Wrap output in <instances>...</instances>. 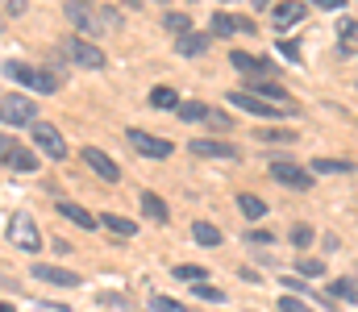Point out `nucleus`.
<instances>
[{
  "label": "nucleus",
  "instance_id": "obj_32",
  "mask_svg": "<svg viewBox=\"0 0 358 312\" xmlns=\"http://www.w3.org/2000/svg\"><path fill=\"white\" fill-rule=\"evenodd\" d=\"M150 312H187V309L176 304V300H167V296H150Z\"/></svg>",
  "mask_w": 358,
  "mask_h": 312
},
{
  "label": "nucleus",
  "instance_id": "obj_18",
  "mask_svg": "<svg viewBox=\"0 0 358 312\" xmlns=\"http://www.w3.org/2000/svg\"><path fill=\"white\" fill-rule=\"evenodd\" d=\"M59 216H67L71 225H80V229H96V216H92L84 205H71V200H59Z\"/></svg>",
  "mask_w": 358,
  "mask_h": 312
},
{
  "label": "nucleus",
  "instance_id": "obj_35",
  "mask_svg": "<svg viewBox=\"0 0 358 312\" xmlns=\"http://www.w3.org/2000/svg\"><path fill=\"white\" fill-rule=\"evenodd\" d=\"M313 242V229L308 225H292V246H308Z\"/></svg>",
  "mask_w": 358,
  "mask_h": 312
},
{
  "label": "nucleus",
  "instance_id": "obj_41",
  "mask_svg": "<svg viewBox=\"0 0 358 312\" xmlns=\"http://www.w3.org/2000/svg\"><path fill=\"white\" fill-rule=\"evenodd\" d=\"M121 4H125V8H142V0H121Z\"/></svg>",
  "mask_w": 358,
  "mask_h": 312
},
{
  "label": "nucleus",
  "instance_id": "obj_6",
  "mask_svg": "<svg viewBox=\"0 0 358 312\" xmlns=\"http://www.w3.org/2000/svg\"><path fill=\"white\" fill-rule=\"evenodd\" d=\"M129 142H134V150L146 154V158H171V150H176L167 138H155V133H142V129H129Z\"/></svg>",
  "mask_w": 358,
  "mask_h": 312
},
{
  "label": "nucleus",
  "instance_id": "obj_22",
  "mask_svg": "<svg viewBox=\"0 0 358 312\" xmlns=\"http://www.w3.org/2000/svg\"><path fill=\"white\" fill-rule=\"evenodd\" d=\"M100 225H104L108 233H121V237H134V233H138V225H134L129 216H117V212H104Z\"/></svg>",
  "mask_w": 358,
  "mask_h": 312
},
{
  "label": "nucleus",
  "instance_id": "obj_16",
  "mask_svg": "<svg viewBox=\"0 0 358 312\" xmlns=\"http://www.w3.org/2000/svg\"><path fill=\"white\" fill-rule=\"evenodd\" d=\"M176 50H179V59H196V54H204L208 50V34H183V38H176Z\"/></svg>",
  "mask_w": 358,
  "mask_h": 312
},
{
  "label": "nucleus",
  "instance_id": "obj_28",
  "mask_svg": "<svg viewBox=\"0 0 358 312\" xmlns=\"http://www.w3.org/2000/svg\"><path fill=\"white\" fill-rule=\"evenodd\" d=\"M163 25H167V29H171L176 38H183V34H192V21H187L183 13H167V17H163Z\"/></svg>",
  "mask_w": 358,
  "mask_h": 312
},
{
  "label": "nucleus",
  "instance_id": "obj_37",
  "mask_svg": "<svg viewBox=\"0 0 358 312\" xmlns=\"http://www.w3.org/2000/svg\"><path fill=\"white\" fill-rule=\"evenodd\" d=\"M338 34H342V42H358V21H342Z\"/></svg>",
  "mask_w": 358,
  "mask_h": 312
},
{
  "label": "nucleus",
  "instance_id": "obj_13",
  "mask_svg": "<svg viewBox=\"0 0 358 312\" xmlns=\"http://www.w3.org/2000/svg\"><path fill=\"white\" fill-rule=\"evenodd\" d=\"M4 167H13V171H38V158L29 150H21L13 138H4Z\"/></svg>",
  "mask_w": 358,
  "mask_h": 312
},
{
  "label": "nucleus",
  "instance_id": "obj_25",
  "mask_svg": "<svg viewBox=\"0 0 358 312\" xmlns=\"http://www.w3.org/2000/svg\"><path fill=\"white\" fill-rule=\"evenodd\" d=\"M238 208H242V212H246L250 221H259V216L267 212V205H263L259 196H250V192H242V196H238Z\"/></svg>",
  "mask_w": 358,
  "mask_h": 312
},
{
  "label": "nucleus",
  "instance_id": "obj_27",
  "mask_svg": "<svg viewBox=\"0 0 358 312\" xmlns=\"http://www.w3.org/2000/svg\"><path fill=\"white\" fill-rule=\"evenodd\" d=\"M150 104H155V108H179L176 88H167V84H163V88H155V92H150Z\"/></svg>",
  "mask_w": 358,
  "mask_h": 312
},
{
  "label": "nucleus",
  "instance_id": "obj_2",
  "mask_svg": "<svg viewBox=\"0 0 358 312\" xmlns=\"http://www.w3.org/2000/svg\"><path fill=\"white\" fill-rule=\"evenodd\" d=\"M8 242H13L21 254H38V250H42V233H38V225H34L25 212H13V216H8Z\"/></svg>",
  "mask_w": 358,
  "mask_h": 312
},
{
  "label": "nucleus",
  "instance_id": "obj_36",
  "mask_svg": "<svg viewBox=\"0 0 358 312\" xmlns=\"http://www.w3.org/2000/svg\"><path fill=\"white\" fill-rule=\"evenodd\" d=\"M208 129H217V133H225V129H229V117L213 108V112H208Z\"/></svg>",
  "mask_w": 358,
  "mask_h": 312
},
{
  "label": "nucleus",
  "instance_id": "obj_40",
  "mask_svg": "<svg viewBox=\"0 0 358 312\" xmlns=\"http://www.w3.org/2000/svg\"><path fill=\"white\" fill-rule=\"evenodd\" d=\"M308 4H317V8H342L346 0H308Z\"/></svg>",
  "mask_w": 358,
  "mask_h": 312
},
{
  "label": "nucleus",
  "instance_id": "obj_31",
  "mask_svg": "<svg viewBox=\"0 0 358 312\" xmlns=\"http://www.w3.org/2000/svg\"><path fill=\"white\" fill-rule=\"evenodd\" d=\"M296 271H300V275H317V279H321V275H325V262H321V258H296Z\"/></svg>",
  "mask_w": 358,
  "mask_h": 312
},
{
  "label": "nucleus",
  "instance_id": "obj_14",
  "mask_svg": "<svg viewBox=\"0 0 358 312\" xmlns=\"http://www.w3.org/2000/svg\"><path fill=\"white\" fill-rule=\"evenodd\" d=\"M271 17H275V25H279V34H283L287 25H296V21L304 17V4H300V0H279V4L271 8Z\"/></svg>",
  "mask_w": 358,
  "mask_h": 312
},
{
  "label": "nucleus",
  "instance_id": "obj_21",
  "mask_svg": "<svg viewBox=\"0 0 358 312\" xmlns=\"http://www.w3.org/2000/svg\"><path fill=\"white\" fill-rule=\"evenodd\" d=\"M142 212H146V216H150L155 225H167V221H171V208L163 205V200H159L155 192H142Z\"/></svg>",
  "mask_w": 358,
  "mask_h": 312
},
{
  "label": "nucleus",
  "instance_id": "obj_42",
  "mask_svg": "<svg viewBox=\"0 0 358 312\" xmlns=\"http://www.w3.org/2000/svg\"><path fill=\"white\" fill-rule=\"evenodd\" d=\"M76 4H80V0H76ZM84 4H92V0H84Z\"/></svg>",
  "mask_w": 358,
  "mask_h": 312
},
{
  "label": "nucleus",
  "instance_id": "obj_15",
  "mask_svg": "<svg viewBox=\"0 0 358 312\" xmlns=\"http://www.w3.org/2000/svg\"><path fill=\"white\" fill-rule=\"evenodd\" d=\"M246 92H255V96H263V101H271V104H279L283 112H296V101L283 92V88H275V84H250Z\"/></svg>",
  "mask_w": 358,
  "mask_h": 312
},
{
  "label": "nucleus",
  "instance_id": "obj_39",
  "mask_svg": "<svg viewBox=\"0 0 358 312\" xmlns=\"http://www.w3.org/2000/svg\"><path fill=\"white\" fill-rule=\"evenodd\" d=\"M4 13H8V17H21V13H25V0H4Z\"/></svg>",
  "mask_w": 358,
  "mask_h": 312
},
{
  "label": "nucleus",
  "instance_id": "obj_3",
  "mask_svg": "<svg viewBox=\"0 0 358 312\" xmlns=\"http://www.w3.org/2000/svg\"><path fill=\"white\" fill-rule=\"evenodd\" d=\"M34 117H38L34 101H25V96H17V92H4V101H0V121H4V125H29Z\"/></svg>",
  "mask_w": 358,
  "mask_h": 312
},
{
  "label": "nucleus",
  "instance_id": "obj_34",
  "mask_svg": "<svg viewBox=\"0 0 358 312\" xmlns=\"http://www.w3.org/2000/svg\"><path fill=\"white\" fill-rule=\"evenodd\" d=\"M279 312H313V309H308L300 296H283V300H279Z\"/></svg>",
  "mask_w": 358,
  "mask_h": 312
},
{
  "label": "nucleus",
  "instance_id": "obj_8",
  "mask_svg": "<svg viewBox=\"0 0 358 312\" xmlns=\"http://www.w3.org/2000/svg\"><path fill=\"white\" fill-rule=\"evenodd\" d=\"M34 142H38L50 158H67V142H63V133H59L55 125H34Z\"/></svg>",
  "mask_w": 358,
  "mask_h": 312
},
{
  "label": "nucleus",
  "instance_id": "obj_7",
  "mask_svg": "<svg viewBox=\"0 0 358 312\" xmlns=\"http://www.w3.org/2000/svg\"><path fill=\"white\" fill-rule=\"evenodd\" d=\"M229 104H238L242 112H250V117H283V108L279 104H271V101H263V96H255V92H229Z\"/></svg>",
  "mask_w": 358,
  "mask_h": 312
},
{
  "label": "nucleus",
  "instance_id": "obj_5",
  "mask_svg": "<svg viewBox=\"0 0 358 312\" xmlns=\"http://www.w3.org/2000/svg\"><path fill=\"white\" fill-rule=\"evenodd\" d=\"M67 54H71V63H76V67H88V71H100V67L108 63V59H104V50H100L96 42H84V38H71Z\"/></svg>",
  "mask_w": 358,
  "mask_h": 312
},
{
  "label": "nucleus",
  "instance_id": "obj_17",
  "mask_svg": "<svg viewBox=\"0 0 358 312\" xmlns=\"http://www.w3.org/2000/svg\"><path fill=\"white\" fill-rule=\"evenodd\" d=\"M67 17H71V21H76V29H80V34H100V29H104V25H100V17H92L88 8H80V4H76V0H71V4H67Z\"/></svg>",
  "mask_w": 358,
  "mask_h": 312
},
{
  "label": "nucleus",
  "instance_id": "obj_30",
  "mask_svg": "<svg viewBox=\"0 0 358 312\" xmlns=\"http://www.w3.org/2000/svg\"><path fill=\"white\" fill-rule=\"evenodd\" d=\"M275 50H279V59H287V63H304V59H300V54H304V50H300V42H283V38H279V46H275Z\"/></svg>",
  "mask_w": 358,
  "mask_h": 312
},
{
  "label": "nucleus",
  "instance_id": "obj_9",
  "mask_svg": "<svg viewBox=\"0 0 358 312\" xmlns=\"http://www.w3.org/2000/svg\"><path fill=\"white\" fill-rule=\"evenodd\" d=\"M187 150H192L196 158H238V146H229V142H217V138H196Z\"/></svg>",
  "mask_w": 358,
  "mask_h": 312
},
{
  "label": "nucleus",
  "instance_id": "obj_23",
  "mask_svg": "<svg viewBox=\"0 0 358 312\" xmlns=\"http://www.w3.org/2000/svg\"><path fill=\"white\" fill-rule=\"evenodd\" d=\"M192 237H196L200 246H221V229L208 225V221H196V225H192Z\"/></svg>",
  "mask_w": 358,
  "mask_h": 312
},
{
  "label": "nucleus",
  "instance_id": "obj_1",
  "mask_svg": "<svg viewBox=\"0 0 358 312\" xmlns=\"http://www.w3.org/2000/svg\"><path fill=\"white\" fill-rule=\"evenodd\" d=\"M4 75L8 80H17L21 88H29V92H42V96H50L55 88H59V80L50 75V71H38V67H25V63H4Z\"/></svg>",
  "mask_w": 358,
  "mask_h": 312
},
{
  "label": "nucleus",
  "instance_id": "obj_10",
  "mask_svg": "<svg viewBox=\"0 0 358 312\" xmlns=\"http://www.w3.org/2000/svg\"><path fill=\"white\" fill-rule=\"evenodd\" d=\"M34 275L42 283H55V288H80V275L67 271V267H50V262H34Z\"/></svg>",
  "mask_w": 358,
  "mask_h": 312
},
{
  "label": "nucleus",
  "instance_id": "obj_12",
  "mask_svg": "<svg viewBox=\"0 0 358 312\" xmlns=\"http://www.w3.org/2000/svg\"><path fill=\"white\" fill-rule=\"evenodd\" d=\"M84 163H88L100 179H108V184H117V175H121V171H117V163H113L104 150H96V146H84Z\"/></svg>",
  "mask_w": 358,
  "mask_h": 312
},
{
  "label": "nucleus",
  "instance_id": "obj_19",
  "mask_svg": "<svg viewBox=\"0 0 358 312\" xmlns=\"http://www.w3.org/2000/svg\"><path fill=\"white\" fill-rule=\"evenodd\" d=\"M208 29H213V38H229V34H242V17H229V13H213Z\"/></svg>",
  "mask_w": 358,
  "mask_h": 312
},
{
  "label": "nucleus",
  "instance_id": "obj_38",
  "mask_svg": "<svg viewBox=\"0 0 358 312\" xmlns=\"http://www.w3.org/2000/svg\"><path fill=\"white\" fill-rule=\"evenodd\" d=\"M263 138H271V142H296V133H292V129H267Z\"/></svg>",
  "mask_w": 358,
  "mask_h": 312
},
{
  "label": "nucleus",
  "instance_id": "obj_24",
  "mask_svg": "<svg viewBox=\"0 0 358 312\" xmlns=\"http://www.w3.org/2000/svg\"><path fill=\"white\" fill-rule=\"evenodd\" d=\"M329 296L342 300V304H358V288L350 279H334V283H329Z\"/></svg>",
  "mask_w": 358,
  "mask_h": 312
},
{
  "label": "nucleus",
  "instance_id": "obj_33",
  "mask_svg": "<svg viewBox=\"0 0 358 312\" xmlns=\"http://www.w3.org/2000/svg\"><path fill=\"white\" fill-rule=\"evenodd\" d=\"M196 296H200V300H217V304L225 300V292H221V288H213L208 279H204V283H196Z\"/></svg>",
  "mask_w": 358,
  "mask_h": 312
},
{
  "label": "nucleus",
  "instance_id": "obj_11",
  "mask_svg": "<svg viewBox=\"0 0 358 312\" xmlns=\"http://www.w3.org/2000/svg\"><path fill=\"white\" fill-rule=\"evenodd\" d=\"M229 63H234L242 75H250V80H255V75H271V71H275V63H271V59H255V54H246V50H234V54H229Z\"/></svg>",
  "mask_w": 358,
  "mask_h": 312
},
{
  "label": "nucleus",
  "instance_id": "obj_29",
  "mask_svg": "<svg viewBox=\"0 0 358 312\" xmlns=\"http://www.w3.org/2000/svg\"><path fill=\"white\" fill-rule=\"evenodd\" d=\"M171 275H176V279H183V283H204V271H200V267H192V262H179Z\"/></svg>",
  "mask_w": 358,
  "mask_h": 312
},
{
  "label": "nucleus",
  "instance_id": "obj_20",
  "mask_svg": "<svg viewBox=\"0 0 358 312\" xmlns=\"http://www.w3.org/2000/svg\"><path fill=\"white\" fill-rule=\"evenodd\" d=\"M355 163L350 158H313V175H350Z\"/></svg>",
  "mask_w": 358,
  "mask_h": 312
},
{
  "label": "nucleus",
  "instance_id": "obj_26",
  "mask_svg": "<svg viewBox=\"0 0 358 312\" xmlns=\"http://www.w3.org/2000/svg\"><path fill=\"white\" fill-rule=\"evenodd\" d=\"M176 112H179V121H208V112H213V108H204V104L187 101V104H179Z\"/></svg>",
  "mask_w": 358,
  "mask_h": 312
},
{
  "label": "nucleus",
  "instance_id": "obj_4",
  "mask_svg": "<svg viewBox=\"0 0 358 312\" xmlns=\"http://www.w3.org/2000/svg\"><path fill=\"white\" fill-rule=\"evenodd\" d=\"M271 175H275L279 184L296 188V192H308V188H313V171H304V167H296V163H287V158H275V163H271Z\"/></svg>",
  "mask_w": 358,
  "mask_h": 312
}]
</instances>
